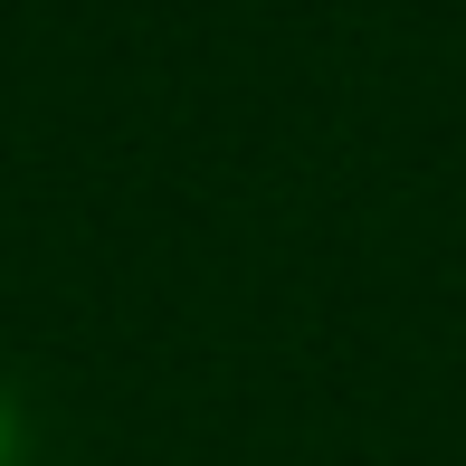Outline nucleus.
Wrapping results in <instances>:
<instances>
[{
	"instance_id": "obj_1",
	"label": "nucleus",
	"mask_w": 466,
	"mask_h": 466,
	"mask_svg": "<svg viewBox=\"0 0 466 466\" xmlns=\"http://www.w3.org/2000/svg\"><path fill=\"white\" fill-rule=\"evenodd\" d=\"M0 466H29V410H19L10 380H0Z\"/></svg>"
}]
</instances>
